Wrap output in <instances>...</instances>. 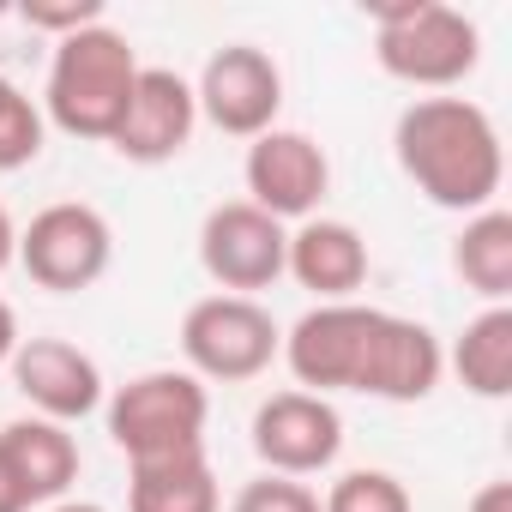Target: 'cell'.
Here are the masks:
<instances>
[{"label":"cell","mask_w":512,"mask_h":512,"mask_svg":"<svg viewBox=\"0 0 512 512\" xmlns=\"http://www.w3.org/2000/svg\"><path fill=\"white\" fill-rule=\"evenodd\" d=\"M302 392H368L386 404H416L440 386L446 350L422 320L362 308V302H320L308 308L278 350Z\"/></svg>","instance_id":"6da1fadb"},{"label":"cell","mask_w":512,"mask_h":512,"mask_svg":"<svg viewBox=\"0 0 512 512\" xmlns=\"http://www.w3.org/2000/svg\"><path fill=\"white\" fill-rule=\"evenodd\" d=\"M398 169L416 181V193L440 211H488L506 181L500 127L470 97H416L392 127Z\"/></svg>","instance_id":"7a4b0ae2"},{"label":"cell","mask_w":512,"mask_h":512,"mask_svg":"<svg viewBox=\"0 0 512 512\" xmlns=\"http://www.w3.org/2000/svg\"><path fill=\"white\" fill-rule=\"evenodd\" d=\"M139 85V55L115 25H85L55 43L43 109L73 139H115Z\"/></svg>","instance_id":"3957f363"},{"label":"cell","mask_w":512,"mask_h":512,"mask_svg":"<svg viewBox=\"0 0 512 512\" xmlns=\"http://www.w3.org/2000/svg\"><path fill=\"white\" fill-rule=\"evenodd\" d=\"M374 55L404 85L452 91L476 73L482 31L470 13L440 7V0H398V7H374Z\"/></svg>","instance_id":"277c9868"},{"label":"cell","mask_w":512,"mask_h":512,"mask_svg":"<svg viewBox=\"0 0 512 512\" xmlns=\"http://www.w3.org/2000/svg\"><path fill=\"white\" fill-rule=\"evenodd\" d=\"M205 416H211V398L193 374L151 368L109 398V440L127 452V464L175 458L205 446Z\"/></svg>","instance_id":"5b68a950"},{"label":"cell","mask_w":512,"mask_h":512,"mask_svg":"<svg viewBox=\"0 0 512 512\" xmlns=\"http://www.w3.org/2000/svg\"><path fill=\"white\" fill-rule=\"evenodd\" d=\"M278 350L284 332L253 296H205L181 320V356L193 380H223V386L253 380L278 362Z\"/></svg>","instance_id":"8992f818"},{"label":"cell","mask_w":512,"mask_h":512,"mask_svg":"<svg viewBox=\"0 0 512 512\" xmlns=\"http://www.w3.org/2000/svg\"><path fill=\"white\" fill-rule=\"evenodd\" d=\"M109 260H115V229L97 205L61 199L19 229V266L31 272L37 290H55V296L91 290L109 272Z\"/></svg>","instance_id":"52a82bcc"},{"label":"cell","mask_w":512,"mask_h":512,"mask_svg":"<svg viewBox=\"0 0 512 512\" xmlns=\"http://www.w3.org/2000/svg\"><path fill=\"white\" fill-rule=\"evenodd\" d=\"M284 247H290V229L247 199H223L199 223V266L211 284H223V296L272 290L284 278Z\"/></svg>","instance_id":"ba28073f"},{"label":"cell","mask_w":512,"mask_h":512,"mask_svg":"<svg viewBox=\"0 0 512 512\" xmlns=\"http://www.w3.org/2000/svg\"><path fill=\"white\" fill-rule=\"evenodd\" d=\"M193 103L199 115L229 133V139H260L278 127V109H284V73L266 49L253 43H229L205 61L199 85H193Z\"/></svg>","instance_id":"9c48e42d"},{"label":"cell","mask_w":512,"mask_h":512,"mask_svg":"<svg viewBox=\"0 0 512 512\" xmlns=\"http://www.w3.org/2000/svg\"><path fill=\"white\" fill-rule=\"evenodd\" d=\"M247 205H260L266 217L278 223H308L332 187V163L326 151L308 139V133H290V127H272L260 139H247Z\"/></svg>","instance_id":"30bf717a"},{"label":"cell","mask_w":512,"mask_h":512,"mask_svg":"<svg viewBox=\"0 0 512 512\" xmlns=\"http://www.w3.org/2000/svg\"><path fill=\"white\" fill-rule=\"evenodd\" d=\"M344 446V416L332 410V398L314 392H272L253 410V452H260L266 476H314L338 458Z\"/></svg>","instance_id":"8fae6325"},{"label":"cell","mask_w":512,"mask_h":512,"mask_svg":"<svg viewBox=\"0 0 512 512\" xmlns=\"http://www.w3.org/2000/svg\"><path fill=\"white\" fill-rule=\"evenodd\" d=\"M13 386H19V398L43 416V422H85L97 404H103V368L79 350V344H67V338H19V350H13Z\"/></svg>","instance_id":"7c38bea8"},{"label":"cell","mask_w":512,"mask_h":512,"mask_svg":"<svg viewBox=\"0 0 512 512\" xmlns=\"http://www.w3.org/2000/svg\"><path fill=\"white\" fill-rule=\"evenodd\" d=\"M193 127H199V103H193V85L181 79V73H169V67H139V85H133V103H127V115H121V127H115V151L127 157V163H169V157H181L187 151V139H193Z\"/></svg>","instance_id":"4fadbf2b"},{"label":"cell","mask_w":512,"mask_h":512,"mask_svg":"<svg viewBox=\"0 0 512 512\" xmlns=\"http://www.w3.org/2000/svg\"><path fill=\"white\" fill-rule=\"evenodd\" d=\"M0 482L19 500V512L61 506L67 488L79 482V440L61 422H43V416L7 422L0 428Z\"/></svg>","instance_id":"5bb4252c"},{"label":"cell","mask_w":512,"mask_h":512,"mask_svg":"<svg viewBox=\"0 0 512 512\" xmlns=\"http://www.w3.org/2000/svg\"><path fill=\"white\" fill-rule=\"evenodd\" d=\"M284 272L302 290H314L320 302H350L368 284V241L344 217H308V223L290 229Z\"/></svg>","instance_id":"9a60e30c"},{"label":"cell","mask_w":512,"mask_h":512,"mask_svg":"<svg viewBox=\"0 0 512 512\" xmlns=\"http://www.w3.org/2000/svg\"><path fill=\"white\" fill-rule=\"evenodd\" d=\"M127 512H217V476L205 464V446L133 464Z\"/></svg>","instance_id":"2e32d148"},{"label":"cell","mask_w":512,"mask_h":512,"mask_svg":"<svg viewBox=\"0 0 512 512\" xmlns=\"http://www.w3.org/2000/svg\"><path fill=\"white\" fill-rule=\"evenodd\" d=\"M452 272L464 278V290H476L488 308H500L512 296V211L488 205L476 211L458 241H452Z\"/></svg>","instance_id":"e0dca14e"},{"label":"cell","mask_w":512,"mask_h":512,"mask_svg":"<svg viewBox=\"0 0 512 512\" xmlns=\"http://www.w3.org/2000/svg\"><path fill=\"white\" fill-rule=\"evenodd\" d=\"M452 368L464 380V392L476 398H506L512 392V308H482L458 344H452Z\"/></svg>","instance_id":"ac0fdd59"},{"label":"cell","mask_w":512,"mask_h":512,"mask_svg":"<svg viewBox=\"0 0 512 512\" xmlns=\"http://www.w3.org/2000/svg\"><path fill=\"white\" fill-rule=\"evenodd\" d=\"M37 151H43V115H37V103L13 79H0V175L37 163Z\"/></svg>","instance_id":"d6986e66"},{"label":"cell","mask_w":512,"mask_h":512,"mask_svg":"<svg viewBox=\"0 0 512 512\" xmlns=\"http://www.w3.org/2000/svg\"><path fill=\"white\" fill-rule=\"evenodd\" d=\"M320 512H416V506H410V488L392 470H350V476L332 482Z\"/></svg>","instance_id":"ffe728a7"},{"label":"cell","mask_w":512,"mask_h":512,"mask_svg":"<svg viewBox=\"0 0 512 512\" xmlns=\"http://www.w3.org/2000/svg\"><path fill=\"white\" fill-rule=\"evenodd\" d=\"M229 512H320V494L296 476H260L235 494Z\"/></svg>","instance_id":"44dd1931"},{"label":"cell","mask_w":512,"mask_h":512,"mask_svg":"<svg viewBox=\"0 0 512 512\" xmlns=\"http://www.w3.org/2000/svg\"><path fill=\"white\" fill-rule=\"evenodd\" d=\"M25 25H31V31L73 37V31H85V25H103V7H97V0H73V7H25Z\"/></svg>","instance_id":"7402d4cb"},{"label":"cell","mask_w":512,"mask_h":512,"mask_svg":"<svg viewBox=\"0 0 512 512\" xmlns=\"http://www.w3.org/2000/svg\"><path fill=\"white\" fill-rule=\"evenodd\" d=\"M470 512H512V482H482L470 494Z\"/></svg>","instance_id":"603a6c76"},{"label":"cell","mask_w":512,"mask_h":512,"mask_svg":"<svg viewBox=\"0 0 512 512\" xmlns=\"http://www.w3.org/2000/svg\"><path fill=\"white\" fill-rule=\"evenodd\" d=\"M13 350H19V320H13V308L0 302V368L13 362Z\"/></svg>","instance_id":"cb8c5ba5"},{"label":"cell","mask_w":512,"mask_h":512,"mask_svg":"<svg viewBox=\"0 0 512 512\" xmlns=\"http://www.w3.org/2000/svg\"><path fill=\"white\" fill-rule=\"evenodd\" d=\"M19 260V229H13V217H7V205H0V272H7Z\"/></svg>","instance_id":"d4e9b609"},{"label":"cell","mask_w":512,"mask_h":512,"mask_svg":"<svg viewBox=\"0 0 512 512\" xmlns=\"http://www.w3.org/2000/svg\"><path fill=\"white\" fill-rule=\"evenodd\" d=\"M49 512H109V506H91V500H61V506H49Z\"/></svg>","instance_id":"484cf974"}]
</instances>
